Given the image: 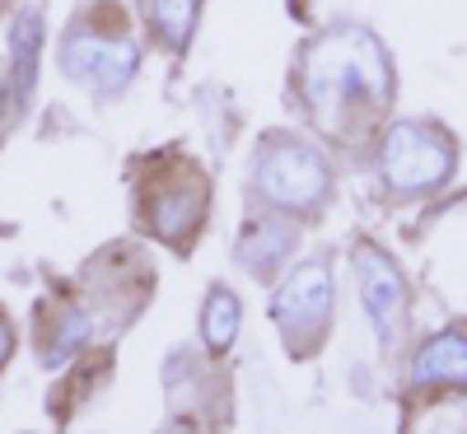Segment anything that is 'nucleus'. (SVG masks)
Returning a JSON list of instances; mask_svg holds the SVG:
<instances>
[{"label": "nucleus", "instance_id": "nucleus-1", "mask_svg": "<svg viewBox=\"0 0 467 434\" xmlns=\"http://www.w3.org/2000/svg\"><path fill=\"white\" fill-rule=\"evenodd\" d=\"M299 89L314 112V122L327 131H350L356 117H369L393 94L388 57L360 28H332L318 43H308L299 61Z\"/></svg>", "mask_w": 467, "mask_h": 434}, {"label": "nucleus", "instance_id": "nucleus-2", "mask_svg": "<svg viewBox=\"0 0 467 434\" xmlns=\"http://www.w3.org/2000/svg\"><path fill=\"white\" fill-rule=\"evenodd\" d=\"M257 191L266 196L271 206H285V211H308L323 202L327 191V164L318 150H308L299 140H266L257 154V169H253Z\"/></svg>", "mask_w": 467, "mask_h": 434}, {"label": "nucleus", "instance_id": "nucleus-3", "mask_svg": "<svg viewBox=\"0 0 467 434\" xmlns=\"http://www.w3.org/2000/svg\"><path fill=\"white\" fill-rule=\"evenodd\" d=\"M453 169V145L440 127L402 122L383 140V178L398 191H431Z\"/></svg>", "mask_w": 467, "mask_h": 434}, {"label": "nucleus", "instance_id": "nucleus-4", "mask_svg": "<svg viewBox=\"0 0 467 434\" xmlns=\"http://www.w3.org/2000/svg\"><path fill=\"white\" fill-rule=\"evenodd\" d=\"M332 318V271L327 262L299 266L276 294V323L290 341V350H314Z\"/></svg>", "mask_w": 467, "mask_h": 434}, {"label": "nucleus", "instance_id": "nucleus-5", "mask_svg": "<svg viewBox=\"0 0 467 434\" xmlns=\"http://www.w3.org/2000/svg\"><path fill=\"white\" fill-rule=\"evenodd\" d=\"M66 70H70V80H80L99 94H117L131 75H136V43L131 37H108V33H70V43L61 52Z\"/></svg>", "mask_w": 467, "mask_h": 434}, {"label": "nucleus", "instance_id": "nucleus-6", "mask_svg": "<svg viewBox=\"0 0 467 434\" xmlns=\"http://www.w3.org/2000/svg\"><path fill=\"white\" fill-rule=\"evenodd\" d=\"M206 215V187L197 173H178L173 182L154 187L150 196V229L169 243H187Z\"/></svg>", "mask_w": 467, "mask_h": 434}, {"label": "nucleus", "instance_id": "nucleus-7", "mask_svg": "<svg viewBox=\"0 0 467 434\" xmlns=\"http://www.w3.org/2000/svg\"><path fill=\"white\" fill-rule=\"evenodd\" d=\"M360 290H365V308L383 336H393L402 323V308H407V285L398 266L388 262L379 248H360Z\"/></svg>", "mask_w": 467, "mask_h": 434}, {"label": "nucleus", "instance_id": "nucleus-8", "mask_svg": "<svg viewBox=\"0 0 467 434\" xmlns=\"http://www.w3.org/2000/svg\"><path fill=\"white\" fill-rule=\"evenodd\" d=\"M411 378H420V383H453V388H467V336H462V332H444V336H435L431 346L416 355Z\"/></svg>", "mask_w": 467, "mask_h": 434}, {"label": "nucleus", "instance_id": "nucleus-9", "mask_svg": "<svg viewBox=\"0 0 467 434\" xmlns=\"http://www.w3.org/2000/svg\"><path fill=\"white\" fill-rule=\"evenodd\" d=\"M295 253V229L285 220H262L248 239H244V262L248 271H271V266H281L285 257Z\"/></svg>", "mask_w": 467, "mask_h": 434}, {"label": "nucleus", "instance_id": "nucleus-10", "mask_svg": "<svg viewBox=\"0 0 467 434\" xmlns=\"http://www.w3.org/2000/svg\"><path fill=\"white\" fill-rule=\"evenodd\" d=\"M37 33H43V15L24 10L15 19V37H10V52H15V98L24 103L33 89V75H37Z\"/></svg>", "mask_w": 467, "mask_h": 434}, {"label": "nucleus", "instance_id": "nucleus-11", "mask_svg": "<svg viewBox=\"0 0 467 434\" xmlns=\"http://www.w3.org/2000/svg\"><path fill=\"white\" fill-rule=\"evenodd\" d=\"M145 19L169 47H182L192 24H197V0H145Z\"/></svg>", "mask_w": 467, "mask_h": 434}, {"label": "nucleus", "instance_id": "nucleus-12", "mask_svg": "<svg viewBox=\"0 0 467 434\" xmlns=\"http://www.w3.org/2000/svg\"><path fill=\"white\" fill-rule=\"evenodd\" d=\"M202 336L211 350H224L234 336H239V299L229 290H211V304H206V318H202Z\"/></svg>", "mask_w": 467, "mask_h": 434}, {"label": "nucleus", "instance_id": "nucleus-13", "mask_svg": "<svg viewBox=\"0 0 467 434\" xmlns=\"http://www.w3.org/2000/svg\"><path fill=\"white\" fill-rule=\"evenodd\" d=\"M47 336H52V341L43 346V360H47V365H61V360H70V355L80 350V341L89 336V318H85L80 308H61V313H57V327H52Z\"/></svg>", "mask_w": 467, "mask_h": 434}, {"label": "nucleus", "instance_id": "nucleus-14", "mask_svg": "<svg viewBox=\"0 0 467 434\" xmlns=\"http://www.w3.org/2000/svg\"><path fill=\"white\" fill-rule=\"evenodd\" d=\"M10 346H15V341H10V323H5V318H0V365H5V360H10Z\"/></svg>", "mask_w": 467, "mask_h": 434}, {"label": "nucleus", "instance_id": "nucleus-15", "mask_svg": "<svg viewBox=\"0 0 467 434\" xmlns=\"http://www.w3.org/2000/svg\"><path fill=\"white\" fill-rule=\"evenodd\" d=\"M164 434H197V429H187V425H182V420H178V425H169V429H164Z\"/></svg>", "mask_w": 467, "mask_h": 434}]
</instances>
